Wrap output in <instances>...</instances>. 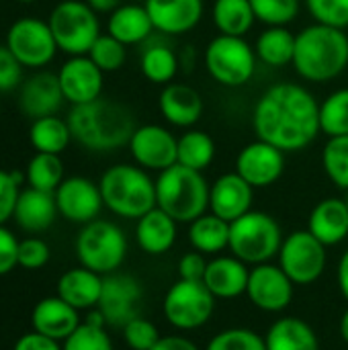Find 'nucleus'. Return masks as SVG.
Returning a JSON list of instances; mask_svg holds the SVG:
<instances>
[{"label":"nucleus","instance_id":"f257e3e1","mask_svg":"<svg viewBox=\"0 0 348 350\" xmlns=\"http://www.w3.org/2000/svg\"><path fill=\"white\" fill-rule=\"evenodd\" d=\"M252 127L258 139L285 154L306 150L322 133L320 103L302 84H273L254 105Z\"/></svg>","mask_w":348,"mask_h":350},{"label":"nucleus","instance_id":"f03ea898","mask_svg":"<svg viewBox=\"0 0 348 350\" xmlns=\"http://www.w3.org/2000/svg\"><path fill=\"white\" fill-rule=\"evenodd\" d=\"M68 125L72 137L90 152H113L123 148L137 129L131 109L101 96L92 103L72 107Z\"/></svg>","mask_w":348,"mask_h":350},{"label":"nucleus","instance_id":"7ed1b4c3","mask_svg":"<svg viewBox=\"0 0 348 350\" xmlns=\"http://www.w3.org/2000/svg\"><path fill=\"white\" fill-rule=\"evenodd\" d=\"M295 72L316 84L338 78L348 66V37L345 29L314 23L295 35Z\"/></svg>","mask_w":348,"mask_h":350},{"label":"nucleus","instance_id":"20e7f679","mask_svg":"<svg viewBox=\"0 0 348 350\" xmlns=\"http://www.w3.org/2000/svg\"><path fill=\"white\" fill-rule=\"evenodd\" d=\"M101 195L109 211L125 219H139L156 207V180L142 166L115 164L101 176Z\"/></svg>","mask_w":348,"mask_h":350},{"label":"nucleus","instance_id":"39448f33","mask_svg":"<svg viewBox=\"0 0 348 350\" xmlns=\"http://www.w3.org/2000/svg\"><path fill=\"white\" fill-rule=\"evenodd\" d=\"M156 207L178 224H191L209 209V185L199 170L174 164L156 178Z\"/></svg>","mask_w":348,"mask_h":350},{"label":"nucleus","instance_id":"423d86ee","mask_svg":"<svg viewBox=\"0 0 348 350\" xmlns=\"http://www.w3.org/2000/svg\"><path fill=\"white\" fill-rule=\"evenodd\" d=\"M279 221L265 211H248L230 224V252L248 267L271 262L283 244Z\"/></svg>","mask_w":348,"mask_h":350},{"label":"nucleus","instance_id":"0eeeda50","mask_svg":"<svg viewBox=\"0 0 348 350\" xmlns=\"http://www.w3.org/2000/svg\"><path fill=\"white\" fill-rule=\"evenodd\" d=\"M76 254L82 267L105 277L117 273L123 265L127 256V238L117 224L94 219L80 230L76 238Z\"/></svg>","mask_w":348,"mask_h":350},{"label":"nucleus","instance_id":"6e6552de","mask_svg":"<svg viewBox=\"0 0 348 350\" xmlns=\"http://www.w3.org/2000/svg\"><path fill=\"white\" fill-rule=\"evenodd\" d=\"M47 23L57 49L68 55H88L92 43L101 35L98 16L86 0H62L53 6Z\"/></svg>","mask_w":348,"mask_h":350},{"label":"nucleus","instance_id":"1a4fd4ad","mask_svg":"<svg viewBox=\"0 0 348 350\" xmlns=\"http://www.w3.org/2000/svg\"><path fill=\"white\" fill-rule=\"evenodd\" d=\"M256 51L244 37L217 35L203 53V64L209 76L228 88H238L250 82L256 70Z\"/></svg>","mask_w":348,"mask_h":350},{"label":"nucleus","instance_id":"9d476101","mask_svg":"<svg viewBox=\"0 0 348 350\" xmlns=\"http://www.w3.org/2000/svg\"><path fill=\"white\" fill-rule=\"evenodd\" d=\"M215 297L203 281L178 279L164 295V318L170 326L191 332L205 326L215 312Z\"/></svg>","mask_w":348,"mask_h":350},{"label":"nucleus","instance_id":"9b49d317","mask_svg":"<svg viewBox=\"0 0 348 350\" xmlns=\"http://www.w3.org/2000/svg\"><path fill=\"white\" fill-rule=\"evenodd\" d=\"M326 248L310 230L291 232L281 244L279 267L295 285H312L326 271Z\"/></svg>","mask_w":348,"mask_h":350},{"label":"nucleus","instance_id":"f8f14e48","mask_svg":"<svg viewBox=\"0 0 348 350\" xmlns=\"http://www.w3.org/2000/svg\"><path fill=\"white\" fill-rule=\"evenodd\" d=\"M6 47L25 68L47 66L57 51L49 23L35 16H25L10 25L6 33Z\"/></svg>","mask_w":348,"mask_h":350},{"label":"nucleus","instance_id":"ddd939ff","mask_svg":"<svg viewBox=\"0 0 348 350\" xmlns=\"http://www.w3.org/2000/svg\"><path fill=\"white\" fill-rule=\"evenodd\" d=\"M142 285L131 275L111 273L103 277V291L96 310L105 318L107 326L123 328L127 322L139 316Z\"/></svg>","mask_w":348,"mask_h":350},{"label":"nucleus","instance_id":"4468645a","mask_svg":"<svg viewBox=\"0 0 348 350\" xmlns=\"http://www.w3.org/2000/svg\"><path fill=\"white\" fill-rule=\"evenodd\" d=\"M127 146L144 170L162 172L178 162V139L162 125H139Z\"/></svg>","mask_w":348,"mask_h":350},{"label":"nucleus","instance_id":"2eb2a0df","mask_svg":"<svg viewBox=\"0 0 348 350\" xmlns=\"http://www.w3.org/2000/svg\"><path fill=\"white\" fill-rule=\"evenodd\" d=\"M293 287L295 283L279 265L265 262L250 269L246 295L254 308L269 314H279L289 308L293 299Z\"/></svg>","mask_w":348,"mask_h":350},{"label":"nucleus","instance_id":"dca6fc26","mask_svg":"<svg viewBox=\"0 0 348 350\" xmlns=\"http://www.w3.org/2000/svg\"><path fill=\"white\" fill-rule=\"evenodd\" d=\"M53 195H55L59 215L72 224L86 226V224L94 221L98 217L101 209L105 207L101 187L86 176L64 178Z\"/></svg>","mask_w":348,"mask_h":350},{"label":"nucleus","instance_id":"f3484780","mask_svg":"<svg viewBox=\"0 0 348 350\" xmlns=\"http://www.w3.org/2000/svg\"><path fill=\"white\" fill-rule=\"evenodd\" d=\"M285 170V152L256 139L246 144L236 158V172L252 187L265 189L275 185Z\"/></svg>","mask_w":348,"mask_h":350},{"label":"nucleus","instance_id":"a211bd4d","mask_svg":"<svg viewBox=\"0 0 348 350\" xmlns=\"http://www.w3.org/2000/svg\"><path fill=\"white\" fill-rule=\"evenodd\" d=\"M103 74L88 55H72L57 72L64 98L72 107L96 100L103 92Z\"/></svg>","mask_w":348,"mask_h":350},{"label":"nucleus","instance_id":"6ab92c4d","mask_svg":"<svg viewBox=\"0 0 348 350\" xmlns=\"http://www.w3.org/2000/svg\"><path fill=\"white\" fill-rule=\"evenodd\" d=\"M254 189L234 170L222 174L209 187V211L228 224L236 221L252 209Z\"/></svg>","mask_w":348,"mask_h":350},{"label":"nucleus","instance_id":"aec40b11","mask_svg":"<svg viewBox=\"0 0 348 350\" xmlns=\"http://www.w3.org/2000/svg\"><path fill=\"white\" fill-rule=\"evenodd\" d=\"M64 92L59 86L57 74L51 72H37L27 82L21 84L18 92V109L29 119H41L55 115L64 105Z\"/></svg>","mask_w":348,"mask_h":350},{"label":"nucleus","instance_id":"412c9836","mask_svg":"<svg viewBox=\"0 0 348 350\" xmlns=\"http://www.w3.org/2000/svg\"><path fill=\"white\" fill-rule=\"evenodd\" d=\"M152 25L162 35H183L193 31L203 18V0H146Z\"/></svg>","mask_w":348,"mask_h":350},{"label":"nucleus","instance_id":"4be33fe9","mask_svg":"<svg viewBox=\"0 0 348 350\" xmlns=\"http://www.w3.org/2000/svg\"><path fill=\"white\" fill-rule=\"evenodd\" d=\"M158 109L170 125L193 127L203 115V98L189 84L168 82L158 96Z\"/></svg>","mask_w":348,"mask_h":350},{"label":"nucleus","instance_id":"5701e85b","mask_svg":"<svg viewBox=\"0 0 348 350\" xmlns=\"http://www.w3.org/2000/svg\"><path fill=\"white\" fill-rule=\"evenodd\" d=\"M250 269L240 258L215 256L209 260L205 271V287L213 293L215 299H236L246 293Z\"/></svg>","mask_w":348,"mask_h":350},{"label":"nucleus","instance_id":"b1692460","mask_svg":"<svg viewBox=\"0 0 348 350\" xmlns=\"http://www.w3.org/2000/svg\"><path fill=\"white\" fill-rule=\"evenodd\" d=\"M33 330L49 336L57 342H64L78 326H80V316L78 310L66 304L62 297H45L41 299L31 314Z\"/></svg>","mask_w":348,"mask_h":350},{"label":"nucleus","instance_id":"393cba45","mask_svg":"<svg viewBox=\"0 0 348 350\" xmlns=\"http://www.w3.org/2000/svg\"><path fill=\"white\" fill-rule=\"evenodd\" d=\"M57 203H55V195L47 193V191H39V189H23L14 207V221L18 224V228H23L29 234H41L47 228H51V224L57 217Z\"/></svg>","mask_w":348,"mask_h":350},{"label":"nucleus","instance_id":"a878e982","mask_svg":"<svg viewBox=\"0 0 348 350\" xmlns=\"http://www.w3.org/2000/svg\"><path fill=\"white\" fill-rule=\"evenodd\" d=\"M308 230L324 244L336 246L348 236V207L345 199H322L310 213Z\"/></svg>","mask_w":348,"mask_h":350},{"label":"nucleus","instance_id":"bb28decb","mask_svg":"<svg viewBox=\"0 0 348 350\" xmlns=\"http://www.w3.org/2000/svg\"><path fill=\"white\" fill-rule=\"evenodd\" d=\"M176 224L178 221H174L166 211L154 207L152 211H148L137 219L135 226L137 246L152 256L166 254L176 242Z\"/></svg>","mask_w":348,"mask_h":350},{"label":"nucleus","instance_id":"cd10ccee","mask_svg":"<svg viewBox=\"0 0 348 350\" xmlns=\"http://www.w3.org/2000/svg\"><path fill=\"white\" fill-rule=\"evenodd\" d=\"M101 291H103V275L86 267L70 269L57 281V297H62L78 312L96 308L101 299Z\"/></svg>","mask_w":348,"mask_h":350},{"label":"nucleus","instance_id":"c85d7f7f","mask_svg":"<svg viewBox=\"0 0 348 350\" xmlns=\"http://www.w3.org/2000/svg\"><path fill=\"white\" fill-rule=\"evenodd\" d=\"M154 25L152 18L142 4H121L109 14L107 33L113 35L123 45H137L150 39Z\"/></svg>","mask_w":348,"mask_h":350},{"label":"nucleus","instance_id":"c756f323","mask_svg":"<svg viewBox=\"0 0 348 350\" xmlns=\"http://www.w3.org/2000/svg\"><path fill=\"white\" fill-rule=\"evenodd\" d=\"M267 350H320L316 330L302 318H281L265 334Z\"/></svg>","mask_w":348,"mask_h":350},{"label":"nucleus","instance_id":"7c9ffc66","mask_svg":"<svg viewBox=\"0 0 348 350\" xmlns=\"http://www.w3.org/2000/svg\"><path fill=\"white\" fill-rule=\"evenodd\" d=\"M189 242L201 254H219L230 246V224L215 213H203L189 224Z\"/></svg>","mask_w":348,"mask_h":350},{"label":"nucleus","instance_id":"2f4dec72","mask_svg":"<svg viewBox=\"0 0 348 350\" xmlns=\"http://www.w3.org/2000/svg\"><path fill=\"white\" fill-rule=\"evenodd\" d=\"M254 51L256 57L271 68L289 66L293 64L295 35L287 27H267L254 43Z\"/></svg>","mask_w":348,"mask_h":350},{"label":"nucleus","instance_id":"473e14b6","mask_svg":"<svg viewBox=\"0 0 348 350\" xmlns=\"http://www.w3.org/2000/svg\"><path fill=\"white\" fill-rule=\"evenodd\" d=\"M72 131L68 125V119H59L57 115L41 117L31 123L29 129V142L35 148V152L43 154H62L70 142H72Z\"/></svg>","mask_w":348,"mask_h":350},{"label":"nucleus","instance_id":"72a5a7b5","mask_svg":"<svg viewBox=\"0 0 348 350\" xmlns=\"http://www.w3.org/2000/svg\"><path fill=\"white\" fill-rule=\"evenodd\" d=\"M211 16L219 35L232 37H244L256 23L250 0H215Z\"/></svg>","mask_w":348,"mask_h":350},{"label":"nucleus","instance_id":"f704fd0d","mask_svg":"<svg viewBox=\"0 0 348 350\" xmlns=\"http://www.w3.org/2000/svg\"><path fill=\"white\" fill-rule=\"evenodd\" d=\"M178 66H180L178 55L174 53V49L170 45H164V43L146 45V49L142 51V57H139L142 74L154 84L172 82L178 72Z\"/></svg>","mask_w":348,"mask_h":350},{"label":"nucleus","instance_id":"c9c22d12","mask_svg":"<svg viewBox=\"0 0 348 350\" xmlns=\"http://www.w3.org/2000/svg\"><path fill=\"white\" fill-rule=\"evenodd\" d=\"M215 158V142L209 133L189 129L178 137V164L203 172Z\"/></svg>","mask_w":348,"mask_h":350},{"label":"nucleus","instance_id":"e433bc0d","mask_svg":"<svg viewBox=\"0 0 348 350\" xmlns=\"http://www.w3.org/2000/svg\"><path fill=\"white\" fill-rule=\"evenodd\" d=\"M107 322L101 312H92L80 326L64 340L62 350H113V342L105 330Z\"/></svg>","mask_w":348,"mask_h":350},{"label":"nucleus","instance_id":"4c0bfd02","mask_svg":"<svg viewBox=\"0 0 348 350\" xmlns=\"http://www.w3.org/2000/svg\"><path fill=\"white\" fill-rule=\"evenodd\" d=\"M27 183L33 189L55 193V189L64 180V162L57 154H43L37 152L27 164Z\"/></svg>","mask_w":348,"mask_h":350},{"label":"nucleus","instance_id":"58836bf2","mask_svg":"<svg viewBox=\"0 0 348 350\" xmlns=\"http://www.w3.org/2000/svg\"><path fill=\"white\" fill-rule=\"evenodd\" d=\"M320 131L328 137L348 135V88L330 92L320 103Z\"/></svg>","mask_w":348,"mask_h":350},{"label":"nucleus","instance_id":"ea45409f","mask_svg":"<svg viewBox=\"0 0 348 350\" xmlns=\"http://www.w3.org/2000/svg\"><path fill=\"white\" fill-rule=\"evenodd\" d=\"M322 166L338 189L348 191V135L328 137L322 150Z\"/></svg>","mask_w":348,"mask_h":350},{"label":"nucleus","instance_id":"a19ab883","mask_svg":"<svg viewBox=\"0 0 348 350\" xmlns=\"http://www.w3.org/2000/svg\"><path fill=\"white\" fill-rule=\"evenodd\" d=\"M256 21L267 27H285L299 14V0H250Z\"/></svg>","mask_w":348,"mask_h":350},{"label":"nucleus","instance_id":"79ce46f5","mask_svg":"<svg viewBox=\"0 0 348 350\" xmlns=\"http://www.w3.org/2000/svg\"><path fill=\"white\" fill-rule=\"evenodd\" d=\"M127 45H123L121 41H117L113 35L109 33H101L98 39L92 43L88 57L103 70V72H117L119 68H123L125 59H127Z\"/></svg>","mask_w":348,"mask_h":350},{"label":"nucleus","instance_id":"37998d69","mask_svg":"<svg viewBox=\"0 0 348 350\" xmlns=\"http://www.w3.org/2000/svg\"><path fill=\"white\" fill-rule=\"evenodd\" d=\"M205 350H267L265 338L248 328H228L215 334Z\"/></svg>","mask_w":348,"mask_h":350},{"label":"nucleus","instance_id":"c03bdc74","mask_svg":"<svg viewBox=\"0 0 348 350\" xmlns=\"http://www.w3.org/2000/svg\"><path fill=\"white\" fill-rule=\"evenodd\" d=\"M306 6L316 23L336 29L348 27V0H306Z\"/></svg>","mask_w":348,"mask_h":350},{"label":"nucleus","instance_id":"a18cd8bd","mask_svg":"<svg viewBox=\"0 0 348 350\" xmlns=\"http://www.w3.org/2000/svg\"><path fill=\"white\" fill-rule=\"evenodd\" d=\"M121 330H123V338L129 350H152L156 347V342L162 338L158 328L142 316L127 322Z\"/></svg>","mask_w":348,"mask_h":350},{"label":"nucleus","instance_id":"49530a36","mask_svg":"<svg viewBox=\"0 0 348 350\" xmlns=\"http://www.w3.org/2000/svg\"><path fill=\"white\" fill-rule=\"evenodd\" d=\"M23 180H27V176L16 170H0V226H4L14 215Z\"/></svg>","mask_w":348,"mask_h":350},{"label":"nucleus","instance_id":"de8ad7c7","mask_svg":"<svg viewBox=\"0 0 348 350\" xmlns=\"http://www.w3.org/2000/svg\"><path fill=\"white\" fill-rule=\"evenodd\" d=\"M18 267L35 271L47 265L49 260V246L39 238H27L18 242V254H16Z\"/></svg>","mask_w":348,"mask_h":350},{"label":"nucleus","instance_id":"09e8293b","mask_svg":"<svg viewBox=\"0 0 348 350\" xmlns=\"http://www.w3.org/2000/svg\"><path fill=\"white\" fill-rule=\"evenodd\" d=\"M23 64L14 57V53L4 45H0V92L12 90L23 82Z\"/></svg>","mask_w":348,"mask_h":350},{"label":"nucleus","instance_id":"8fccbe9b","mask_svg":"<svg viewBox=\"0 0 348 350\" xmlns=\"http://www.w3.org/2000/svg\"><path fill=\"white\" fill-rule=\"evenodd\" d=\"M207 265L209 262L205 260V254H201L197 250L187 252L178 260V279H183V281H203Z\"/></svg>","mask_w":348,"mask_h":350},{"label":"nucleus","instance_id":"3c124183","mask_svg":"<svg viewBox=\"0 0 348 350\" xmlns=\"http://www.w3.org/2000/svg\"><path fill=\"white\" fill-rule=\"evenodd\" d=\"M16 254H18V240L4 226H0V277L8 275L18 265Z\"/></svg>","mask_w":348,"mask_h":350},{"label":"nucleus","instance_id":"603ef678","mask_svg":"<svg viewBox=\"0 0 348 350\" xmlns=\"http://www.w3.org/2000/svg\"><path fill=\"white\" fill-rule=\"evenodd\" d=\"M12 350H62V347H59L57 340H53L49 336H43V334L33 330L29 334H23L16 340V345H14Z\"/></svg>","mask_w":348,"mask_h":350},{"label":"nucleus","instance_id":"864d4df0","mask_svg":"<svg viewBox=\"0 0 348 350\" xmlns=\"http://www.w3.org/2000/svg\"><path fill=\"white\" fill-rule=\"evenodd\" d=\"M152 350H199L187 336H162Z\"/></svg>","mask_w":348,"mask_h":350},{"label":"nucleus","instance_id":"5fc2aeb1","mask_svg":"<svg viewBox=\"0 0 348 350\" xmlns=\"http://www.w3.org/2000/svg\"><path fill=\"white\" fill-rule=\"evenodd\" d=\"M336 281H338V289H340L343 297L348 301V250L343 254V258H340V262H338Z\"/></svg>","mask_w":348,"mask_h":350},{"label":"nucleus","instance_id":"6e6d98bb","mask_svg":"<svg viewBox=\"0 0 348 350\" xmlns=\"http://www.w3.org/2000/svg\"><path fill=\"white\" fill-rule=\"evenodd\" d=\"M86 2L94 12H109V14L121 6V0H86Z\"/></svg>","mask_w":348,"mask_h":350},{"label":"nucleus","instance_id":"4d7b16f0","mask_svg":"<svg viewBox=\"0 0 348 350\" xmlns=\"http://www.w3.org/2000/svg\"><path fill=\"white\" fill-rule=\"evenodd\" d=\"M338 330H340V338H343V340L348 345V310L343 314V318H340V326H338Z\"/></svg>","mask_w":348,"mask_h":350},{"label":"nucleus","instance_id":"13d9d810","mask_svg":"<svg viewBox=\"0 0 348 350\" xmlns=\"http://www.w3.org/2000/svg\"><path fill=\"white\" fill-rule=\"evenodd\" d=\"M18 2H23V4H31V2H35V0H18Z\"/></svg>","mask_w":348,"mask_h":350},{"label":"nucleus","instance_id":"bf43d9fd","mask_svg":"<svg viewBox=\"0 0 348 350\" xmlns=\"http://www.w3.org/2000/svg\"><path fill=\"white\" fill-rule=\"evenodd\" d=\"M345 201H347V207H348V197H347V199H345Z\"/></svg>","mask_w":348,"mask_h":350}]
</instances>
